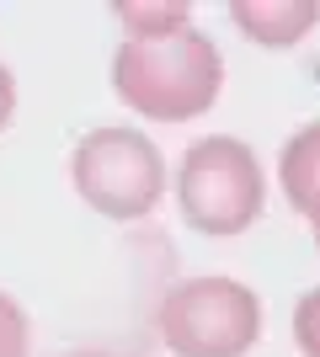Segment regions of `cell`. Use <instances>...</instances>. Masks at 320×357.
I'll return each mask as SVG.
<instances>
[{
    "instance_id": "1",
    "label": "cell",
    "mask_w": 320,
    "mask_h": 357,
    "mask_svg": "<svg viewBox=\"0 0 320 357\" xmlns=\"http://www.w3.org/2000/svg\"><path fill=\"white\" fill-rule=\"evenodd\" d=\"M224 91V54L208 32L182 27L171 38H123L112 54V96L134 118L187 123Z\"/></svg>"
},
{
    "instance_id": "2",
    "label": "cell",
    "mask_w": 320,
    "mask_h": 357,
    "mask_svg": "<svg viewBox=\"0 0 320 357\" xmlns=\"http://www.w3.org/2000/svg\"><path fill=\"white\" fill-rule=\"evenodd\" d=\"M176 208L182 224L208 240H235L267 208V176L257 149L235 134H208L182 149L176 165Z\"/></svg>"
},
{
    "instance_id": "3",
    "label": "cell",
    "mask_w": 320,
    "mask_h": 357,
    "mask_svg": "<svg viewBox=\"0 0 320 357\" xmlns=\"http://www.w3.org/2000/svg\"><path fill=\"white\" fill-rule=\"evenodd\" d=\"M155 331L171 357H245L261 342V298L224 272L182 278L160 298Z\"/></svg>"
},
{
    "instance_id": "4",
    "label": "cell",
    "mask_w": 320,
    "mask_h": 357,
    "mask_svg": "<svg viewBox=\"0 0 320 357\" xmlns=\"http://www.w3.org/2000/svg\"><path fill=\"white\" fill-rule=\"evenodd\" d=\"M70 181H75L80 203L91 213H102L112 224H139L166 197V155L155 149V139L144 128L107 123L75 144Z\"/></svg>"
},
{
    "instance_id": "5",
    "label": "cell",
    "mask_w": 320,
    "mask_h": 357,
    "mask_svg": "<svg viewBox=\"0 0 320 357\" xmlns=\"http://www.w3.org/2000/svg\"><path fill=\"white\" fill-rule=\"evenodd\" d=\"M277 181H283V203L310 224L315 251H320V118L305 123V128H294V134L283 139Z\"/></svg>"
},
{
    "instance_id": "6",
    "label": "cell",
    "mask_w": 320,
    "mask_h": 357,
    "mask_svg": "<svg viewBox=\"0 0 320 357\" xmlns=\"http://www.w3.org/2000/svg\"><path fill=\"white\" fill-rule=\"evenodd\" d=\"M229 22L261 48H299L320 27V0H235Z\"/></svg>"
},
{
    "instance_id": "7",
    "label": "cell",
    "mask_w": 320,
    "mask_h": 357,
    "mask_svg": "<svg viewBox=\"0 0 320 357\" xmlns=\"http://www.w3.org/2000/svg\"><path fill=\"white\" fill-rule=\"evenodd\" d=\"M128 38H171V32L192 27V6L187 0H166V6H144V0H123L112 6Z\"/></svg>"
},
{
    "instance_id": "8",
    "label": "cell",
    "mask_w": 320,
    "mask_h": 357,
    "mask_svg": "<svg viewBox=\"0 0 320 357\" xmlns=\"http://www.w3.org/2000/svg\"><path fill=\"white\" fill-rule=\"evenodd\" d=\"M32 352V320L6 288H0V357H27Z\"/></svg>"
},
{
    "instance_id": "9",
    "label": "cell",
    "mask_w": 320,
    "mask_h": 357,
    "mask_svg": "<svg viewBox=\"0 0 320 357\" xmlns=\"http://www.w3.org/2000/svg\"><path fill=\"white\" fill-rule=\"evenodd\" d=\"M294 347L299 357H320V288H305L294 304Z\"/></svg>"
},
{
    "instance_id": "10",
    "label": "cell",
    "mask_w": 320,
    "mask_h": 357,
    "mask_svg": "<svg viewBox=\"0 0 320 357\" xmlns=\"http://www.w3.org/2000/svg\"><path fill=\"white\" fill-rule=\"evenodd\" d=\"M11 118H16V75L6 70V59H0V134L11 128Z\"/></svg>"
},
{
    "instance_id": "11",
    "label": "cell",
    "mask_w": 320,
    "mask_h": 357,
    "mask_svg": "<svg viewBox=\"0 0 320 357\" xmlns=\"http://www.w3.org/2000/svg\"><path fill=\"white\" fill-rule=\"evenodd\" d=\"M70 357H112V352H96V347H86V352H70Z\"/></svg>"
}]
</instances>
